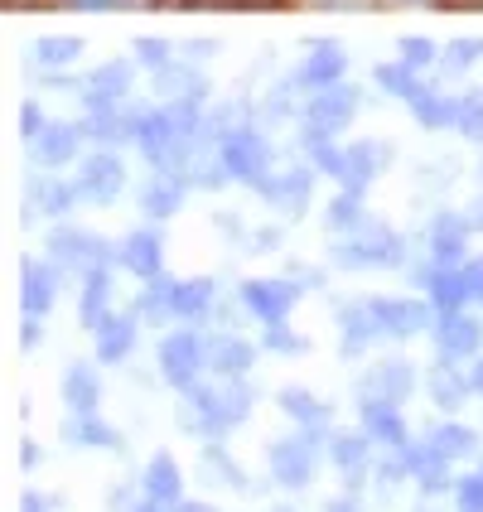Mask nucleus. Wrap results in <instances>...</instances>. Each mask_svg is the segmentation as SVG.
Segmentation results:
<instances>
[{
    "mask_svg": "<svg viewBox=\"0 0 483 512\" xmlns=\"http://www.w3.org/2000/svg\"><path fill=\"white\" fill-rule=\"evenodd\" d=\"M271 474L285 488H305L314 479V440H276L271 445Z\"/></svg>",
    "mask_w": 483,
    "mask_h": 512,
    "instance_id": "f257e3e1",
    "label": "nucleus"
},
{
    "mask_svg": "<svg viewBox=\"0 0 483 512\" xmlns=\"http://www.w3.org/2000/svg\"><path fill=\"white\" fill-rule=\"evenodd\" d=\"M223 165H228V174L261 189V174H266V145H261V136H252V131L223 136Z\"/></svg>",
    "mask_w": 483,
    "mask_h": 512,
    "instance_id": "f03ea898",
    "label": "nucleus"
},
{
    "mask_svg": "<svg viewBox=\"0 0 483 512\" xmlns=\"http://www.w3.org/2000/svg\"><path fill=\"white\" fill-rule=\"evenodd\" d=\"M160 368L174 387H194V377L203 368V343L199 334H170L165 348H160Z\"/></svg>",
    "mask_w": 483,
    "mask_h": 512,
    "instance_id": "7ed1b4c3",
    "label": "nucleus"
},
{
    "mask_svg": "<svg viewBox=\"0 0 483 512\" xmlns=\"http://www.w3.org/2000/svg\"><path fill=\"white\" fill-rule=\"evenodd\" d=\"M358 112V92L353 87H324V97H310V107H305V121H310L314 131H339L348 126Z\"/></svg>",
    "mask_w": 483,
    "mask_h": 512,
    "instance_id": "20e7f679",
    "label": "nucleus"
},
{
    "mask_svg": "<svg viewBox=\"0 0 483 512\" xmlns=\"http://www.w3.org/2000/svg\"><path fill=\"white\" fill-rule=\"evenodd\" d=\"M121 184H126L121 160H116V155H92L73 189H78L83 199H92V203H107V199H116V194H121Z\"/></svg>",
    "mask_w": 483,
    "mask_h": 512,
    "instance_id": "39448f33",
    "label": "nucleus"
},
{
    "mask_svg": "<svg viewBox=\"0 0 483 512\" xmlns=\"http://www.w3.org/2000/svg\"><path fill=\"white\" fill-rule=\"evenodd\" d=\"M368 310L377 334H392V339H411L416 329H426V310L416 300H372Z\"/></svg>",
    "mask_w": 483,
    "mask_h": 512,
    "instance_id": "423d86ee",
    "label": "nucleus"
},
{
    "mask_svg": "<svg viewBox=\"0 0 483 512\" xmlns=\"http://www.w3.org/2000/svg\"><path fill=\"white\" fill-rule=\"evenodd\" d=\"M242 300H247V310L261 314V319H271V324H281L290 305L300 300V290L285 281H247L242 285Z\"/></svg>",
    "mask_w": 483,
    "mask_h": 512,
    "instance_id": "0eeeda50",
    "label": "nucleus"
},
{
    "mask_svg": "<svg viewBox=\"0 0 483 512\" xmlns=\"http://www.w3.org/2000/svg\"><path fill=\"white\" fill-rule=\"evenodd\" d=\"M334 256H339L343 266H392V261H401V242H397V232L377 228V232H368L363 242L339 247Z\"/></svg>",
    "mask_w": 483,
    "mask_h": 512,
    "instance_id": "6e6552de",
    "label": "nucleus"
},
{
    "mask_svg": "<svg viewBox=\"0 0 483 512\" xmlns=\"http://www.w3.org/2000/svg\"><path fill=\"white\" fill-rule=\"evenodd\" d=\"M87 107L92 112H112L116 102L131 92V63H107V68H97L92 73V83H87Z\"/></svg>",
    "mask_w": 483,
    "mask_h": 512,
    "instance_id": "1a4fd4ad",
    "label": "nucleus"
},
{
    "mask_svg": "<svg viewBox=\"0 0 483 512\" xmlns=\"http://www.w3.org/2000/svg\"><path fill=\"white\" fill-rule=\"evenodd\" d=\"M49 247L58 252V261H68V266H87V271H97L102 266V256H107V247L92 237V232H54L49 237Z\"/></svg>",
    "mask_w": 483,
    "mask_h": 512,
    "instance_id": "9d476101",
    "label": "nucleus"
},
{
    "mask_svg": "<svg viewBox=\"0 0 483 512\" xmlns=\"http://www.w3.org/2000/svg\"><path fill=\"white\" fill-rule=\"evenodd\" d=\"M121 266L131 276H141V281H155L160 276V237L155 232H131L121 242Z\"/></svg>",
    "mask_w": 483,
    "mask_h": 512,
    "instance_id": "9b49d317",
    "label": "nucleus"
},
{
    "mask_svg": "<svg viewBox=\"0 0 483 512\" xmlns=\"http://www.w3.org/2000/svg\"><path fill=\"white\" fill-rule=\"evenodd\" d=\"M382 160H387V150H377L372 141L353 145V150L343 155V174H339V179H343V189H348V194L358 199V194L368 189V179L377 174V165H382Z\"/></svg>",
    "mask_w": 483,
    "mask_h": 512,
    "instance_id": "f8f14e48",
    "label": "nucleus"
},
{
    "mask_svg": "<svg viewBox=\"0 0 483 512\" xmlns=\"http://www.w3.org/2000/svg\"><path fill=\"white\" fill-rule=\"evenodd\" d=\"M483 343V324L479 319H469V314H445V324H440V353L450 358H469L474 348Z\"/></svg>",
    "mask_w": 483,
    "mask_h": 512,
    "instance_id": "ddd939ff",
    "label": "nucleus"
},
{
    "mask_svg": "<svg viewBox=\"0 0 483 512\" xmlns=\"http://www.w3.org/2000/svg\"><path fill=\"white\" fill-rule=\"evenodd\" d=\"M131 343H136V319H131V314H107V319L97 324V353H102L107 363L126 358Z\"/></svg>",
    "mask_w": 483,
    "mask_h": 512,
    "instance_id": "4468645a",
    "label": "nucleus"
},
{
    "mask_svg": "<svg viewBox=\"0 0 483 512\" xmlns=\"http://www.w3.org/2000/svg\"><path fill=\"white\" fill-rule=\"evenodd\" d=\"M179 199H184V174H155L150 184H145L141 194V208L145 213H155V218H170L174 208H179Z\"/></svg>",
    "mask_w": 483,
    "mask_h": 512,
    "instance_id": "2eb2a0df",
    "label": "nucleus"
},
{
    "mask_svg": "<svg viewBox=\"0 0 483 512\" xmlns=\"http://www.w3.org/2000/svg\"><path fill=\"white\" fill-rule=\"evenodd\" d=\"M78 141H83L78 126H44V131L34 136V155H39L44 165H68V155L78 150Z\"/></svg>",
    "mask_w": 483,
    "mask_h": 512,
    "instance_id": "dca6fc26",
    "label": "nucleus"
},
{
    "mask_svg": "<svg viewBox=\"0 0 483 512\" xmlns=\"http://www.w3.org/2000/svg\"><path fill=\"white\" fill-rule=\"evenodd\" d=\"M63 397H68V406H73V416H92L97 411V397H102V387H97V372L92 368H68V377H63Z\"/></svg>",
    "mask_w": 483,
    "mask_h": 512,
    "instance_id": "f3484780",
    "label": "nucleus"
},
{
    "mask_svg": "<svg viewBox=\"0 0 483 512\" xmlns=\"http://www.w3.org/2000/svg\"><path fill=\"white\" fill-rule=\"evenodd\" d=\"M363 426H368V435H377L382 445H406V426H401L392 401H382V397L368 401V406H363Z\"/></svg>",
    "mask_w": 483,
    "mask_h": 512,
    "instance_id": "a211bd4d",
    "label": "nucleus"
},
{
    "mask_svg": "<svg viewBox=\"0 0 483 512\" xmlns=\"http://www.w3.org/2000/svg\"><path fill=\"white\" fill-rule=\"evenodd\" d=\"M430 300H435L445 314H459V305H464V300H474V295H469V281H464V271H455V266H440V271L430 276Z\"/></svg>",
    "mask_w": 483,
    "mask_h": 512,
    "instance_id": "6ab92c4d",
    "label": "nucleus"
},
{
    "mask_svg": "<svg viewBox=\"0 0 483 512\" xmlns=\"http://www.w3.org/2000/svg\"><path fill=\"white\" fill-rule=\"evenodd\" d=\"M310 184H314L310 170H295V174H285V179H276V184H266V199L276 203L281 213H295V208H305V199H310Z\"/></svg>",
    "mask_w": 483,
    "mask_h": 512,
    "instance_id": "aec40b11",
    "label": "nucleus"
},
{
    "mask_svg": "<svg viewBox=\"0 0 483 512\" xmlns=\"http://www.w3.org/2000/svg\"><path fill=\"white\" fill-rule=\"evenodd\" d=\"M54 285H58V276L49 271V266L29 261V266H25V310L29 314H44V310H49V305H54Z\"/></svg>",
    "mask_w": 483,
    "mask_h": 512,
    "instance_id": "412c9836",
    "label": "nucleus"
},
{
    "mask_svg": "<svg viewBox=\"0 0 483 512\" xmlns=\"http://www.w3.org/2000/svg\"><path fill=\"white\" fill-rule=\"evenodd\" d=\"M247 368H252V343L232 339V334L213 343V372L218 377H242Z\"/></svg>",
    "mask_w": 483,
    "mask_h": 512,
    "instance_id": "4be33fe9",
    "label": "nucleus"
},
{
    "mask_svg": "<svg viewBox=\"0 0 483 512\" xmlns=\"http://www.w3.org/2000/svg\"><path fill=\"white\" fill-rule=\"evenodd\" d=\"M368 387H377V397H382V401H401L411 387H416L411 363H382V368L368 377Z\"/></svg>",
    "mask_w": 483,
    "mask_h": 512,
    "instance_id": "5701e85b",
    "label": "nucleus"
},
{
    "mask_svg": "<svg viewBox=\"0 0 483 512\" xmlns=\"http://www.w3.org/2000/svg\"><path fill=\"white\" fill-rule=\"evenodd\" d=\"M145 493H150L155 503H170V498H179V469H174L170 455L150 459V469H145Z\"/></svg>",
    "mask_w": 483,
    "mask_h": 512,
    "instance_id": "b1692460",
    "label": "nucleus"
},
{
    "mask_svg": "<svg viewBox=\"0 0 483 512\" xmlns=\"http://www.w3.org/2000/svg\"><path fill=\"white\" fill-rule=\"evenodd\" d=\"M343 68H348V58H343V49H319V54L300 68V83H314V87H329L343 78Z\"/></svg>",
    "mask_w": 483,
    "mask_h": 512,
    "instance_id": "393cba45",
    "label": "nucleus"
},
{
    "mask_svg": "<svg viewBox=\"0 0 483 512\" xmlns=\"http://www.w3.org/2000/svg\"><path fill=\"white\" fill-rule=\"evenodd\" d=\"M112 300V276H107V266H97V271H87V290H83V324H102L107 314L102 305Z\"/></svg>",
    "mask_w": 483,
    "mask_h": 512,
    "instance_id": "a878e982",
    "label": "nucleus"
},
{
    "mask_svg": "<svg viewBox=\"0 0 483 512\" xmlns=\"http://www.w3.org/2000/svg\"><path fill=\"white\" fill-rule=\"evenodd\" d=\"M430 450L440 459H464V455H474V430H464V426H440L435 435H430Z\"/></svg>",
    "mask_w": 483,
    "mask_h": 512,
    "instance_id": "bb28decb",
    "label": "nucleus"
},
{
    "mask_svg": "<svg viewBox=\"0 0 483 512\" xmlns=\"http://www.w3.org/2000/svg\"><path fill=\"white\" fill-rule=\"evenodd\" d=\"M459 256H464V228H459L455 218H440L435 223V261L440 266H455Z\"/></svg>",
    "mask_w": 483,
    "mask_h": 512,
    "instance_id": "cd10ccee",
    "label": "nucleus"
},
{
    "mask_svg": "<svg viewBox=\"0 0 483 512\" xmlns=\"http://www.w3.org/2000/svg\"><path fill=\"white\" fill-rule=\"evenodd\" d=\"M213 305V281H189V285H174V314H203Z\"/></svg>",
    "mask_w": 483,
    "mask_h": 512,
    "instance_id": "c85d7f7f",
    "label": "nucleus"
},
{
    "mask_svg": "<svg viewBox=\"0 0 483 512\" xmlns=\"http://www.w3.org/2000/svg\"><path fill=\"white\" fill-rule=\"evenodd\" d=\"M281 406H285V416H295V421H310V426H324V421H329V411H324V406H319L310 392H300V387H285V392H281Z\"/></svg>",
    "mask_w": 483,
    "mask_h": 512,
    "instance_id": "c756f323",
    "label": "nucleus"
},
{
    "mask_svg": "<svg viewBox=\"0 0 483 512\" xmlns=\"http://www.w3.org/2000/svg\"><path fill=\"white\" fill-rule=\"evenodd\" d=\"M78 54H83V44H78V39H68V34H49V39H39V44H34V58H39V63H49V68H63V63H73Z\"/></svg>",
    "mask_w": 483,
    "mask_h": 512,
    "instance_id": "7c9ffc66",
    "label": "nucleus"
},
{
    "mask_svg": "<svg viewBox=\"0 0 483 512\" xmlns=\"http://www.w3.org/2000/svg\"><path fill=\"white\" fill-rule=\"evenodd\" d=\"M455 126L469 141H483V92H464L455 102Z\"/></svg>",
    "mask_w": 483,
    "mask_h": 512,
    "instance_id": "2f4dec72",
    "label": "nucleus"
},
{
    "mask_svg": "<svg viewBox=\"0 0 483 512\" xmlns=\"http://www.w3.org/2000/svg\"><path fill=\"white\" fill-rule=\"evenodd\" d=\"M469 387H474V382H459L450 363H440V368L430 372V392H435V401H440V406H459Z\"/></svg>",
    "mask_w": 483,
    "mask_h": 512,
    "instance_id": "473e14b6",
    "label": "nucleus"
},
{
    "mask_svg": "<svg viewBox=\"0 0 483 512\" xmlns=\"http://www.w3.org/2000/svg\"><path fill=\"white\" fill-rule=\"evenodd\" d=\"M63 435H68V440H78V445H116V430L97 426L92 416H73V421H63Z\"/></svg>",
    "mask_w": 483,
    "mask_h": 512,
    "instance_id": "72a5a7b5",
    "label": "nucleus"
},
{
    "mask_svg": "<svg viewBox=\"0 0 483 512\" xmlns=\"http://www.w3.org/2000/svg\"><path fill=\"white\" fill-rule=\"evenodd\" d=\"M416 112H421V121H430V126H445V121H455V102H440L435 92H426V87H416L411 97H406Z\"/></svg>",
    "mask_w": 483,
    "mask_h": 512,
    "instance_id": "f704fd0d",
    "label": "nucleus"
},
{
    "mask_svg": "<svg viewBox=\"0 0 483 512\" xmlns=\"http://www.w3.org/2000/svg\"><path fill=\"white\" fill-rule=\"evenodd\" d=\"M329 445H334V464L363 469V459H368V440H363V435H334Z\"/></svg>",
    "mask_w": 483,
    "mask_h": 512,
    "instance_id": "c9c22d12",
    "label": "nucleus"
},
{
    "mask_svg": "<svg viewBox=\"0 0 483 512\" xmlns=\"http://www.w3.org/2000/svg\"><path fill=\"white\" fill-rule=\"evenodd\" d=\"M474 58H483V39H459V44H450V49H445V68L464 73Z\"/></svg>",
    "mask_w": 483,
    "mask_h": 512,
    "instance_id": "e433bc0d",
    "label": "nucleus"
},
{
    "mask_svg": "<svg viewBox=\"0 0 483 512\" xmlns=\"http://www.w3.org/2000/svg\"><path fill=\"white\" fill-rule=\"evenodd\" d=\"M73 194H78V189H68V184H39V189H34V199H39L44 213H63V208L73 203Z\"/></svg>",
    "mask_w": 483,
    "mask_h": 512,
    "instance_id": "4c0bfd02",
    "label": "nucleus"
},
{
    "mask_svg": "<svg viewBox=\"0 0 483 512\" xmlns=\"http://www.w3.org/2000/svg\"><path fill=\"white\" fill-rule=\"evenodd\" d=\"M358 223H363V213H358V199H353V194L329 203V228H358Z\"/></svg>",
    "mask_w": 483,
    "mask_h": 512,
    "instance_id": "58836bf2",
    "label": "nucleus"
},
{
    "mask_svg": "<svg viewBox=\"0 0 483 512\" xmlns=\"http://www.w3.org/2000/svg\"><path fill=\"white\" fill-rule=\"evenodd\" d=\"M455 503L459 512H483V474H474V479H464L455 488Z\"/></svg>",
    "mask_w": 483,
    "mask_h": 512,
    "instance_id": "ea45409f",
    "label": "nucleus"
},
{
    "mask_svg": "<svg viewBox=\"0 0 483 512\" xmlns=\"http://www.w3.org/2000/svg\"><path fill=\"white\" fill-rule=\"evenodd\" d=\"M430 58H435V44H430V39H401V63H406V68H426Z\"/></svg>",
    "mask_w": 483,
    "mask_h": 512,
    "instance_id": "a19ab883",
    "label": "nucleus"
},
{
    "mask_svg": "<svg viewBox=\"0 0 483 512\" xmlns=\"http://www.w3.org/2000/svg\"><path fill=\"white\" fill-rule=\"evenodd\" d=\"M377 83L392 87V92H401V97H411V92H416V83L406 78V63H401V68H377Z\"/></svg>",
    "mask_w": 483,
    "mask_h": 512,
    "instance_id": "79ce46f5",
    "label": "nucleus"
},
{
    "mask_svg": "<svg viewBox=\"0 0 483 512\" xmlns=\"http://www.w3.org/2000/svg\"><path fill=\"white\" fill-rule=\"evenodd\" d=\"M266 348H276V353H300L305 343L295 339V334H285V324H271V329H266Z\"/></svg>",
    "mask_w": 483,
    "mask_h": 512,
    "instance_id": "37998d69",
    "label": "nucleus"
},
{
    "mask_svg": "<svg viewBox=\"0 0 483 512\" xmlns=\"http://www.w3.org/2000/svg\"><path fill=\"white\" fill-rule=\"evenodd\" d=\"M136 54H141L150 68H165V54H170V44H165V39H141V44H136Z\"/></svg>",
    "mask_w": 483,
    "mask_h": 512,
    "instance_id": "c03bdc74",
    "label": "nucleus"
},
{
    "mask_svg": "<svg viewBox=\"0 0 483 512\" xmlns=\"http://www.w3.org/2000/svg\"><path fill=\"white\" fill-rule=\"evenodd\" d=\"M464 281H469V295L483 300V261H469V266H464Z\"/></svg>",
    "mask_w": 483,
    "mask_h": 512,
    "instance_id": "a18cd8bd",
    "label": "nucleus"
},
{
    "mask_svg": "<svg viewBox=\"0 0 483 512\" xmlns=\"http://www.w3.org/2000/svg\"><path fill=\"white\" fill-rule=\"evenodd\" d=\"M20 121H25V136H39V131H44V116H39V107H25V116H20Z\"/></svg>",
    "mask_w": 483,
    "mask_h": 512,
    "instance_id": "49530a36",
    "label": "nucleus"
},
{
    "mask_svg": "<svg viewBox=\"0 0 483 512\" xmlns=\"http://www.w3.org/2000/svg\"><path fill=\"white\" fill-rule=\"evenodd\" d=\"M73 10H102V5H116V0H68Z\"/></svg>",
    "mask_w": 483,
    "mask_h": 512,
    "instance_id": "de8ad7c7",
    "label": "nucleus"
},
{
    "mask_svg": "<svg viewBox=\"0 0 483 512\" xmlns=\"http://www.w3.org/2000/svg\"><path fill=\"white\" fill-rule=\"evenodd\" d=\"M20 343H25V348H34V343H39V324H25V334H20Z\"/></svg>",
    "mask_w": 483,
    "mask_h": 512,
    "instance_id": "09e8293b",
    "label": "nucleus"
},
{
    "mask_svg": "<svg viewBox=\"0 0 483 512\" xmlns=\"http://www.w3.org/2000/svg\"><path fill=\"white\" fill-rule=\"evenodd\" d=\"M25 512H44V498H39V493H29V498H25Z\"/></svg>",
    "mask_w": 483,
    "mask_h": 512,
    "instance_id": "8fccbe9b",
    "label": "nucleus"
},
{
    "mask_svg": "<svg viewBox=\"0 0 483 512\" xmlns=\"http://www.w3.org/2000/svg\"><path fill=\"white\" fill-rule=\"evenodd\" d=\"M39 0H5V10H34Z\"/></svg>",
    "mask_w": 483,
    "mask_h": 512,
    "instance_id": "3c124183",
    "label": "nucleus"
},
{
    "mask_svg": "<svg viewBox=\"0 0 483 512\" xmlns=\"http://www.w3.org/2000/svg\"><path fill=\"white\" fill-rule=\"evenodd\" d=\"M440 5H455V10H474V5H483V0H440Z\"/></svg>",
    "mask_w": 483,
    "mask_h": 512,
    "instance_id": "603ef678",
    "label": "nucleus"
},
{
    "mask_svg": "<svg viewBox=\"0 0 483 512\" xmlns=\"http://www.w3.org/2000/svg\"><path fill=\"white\" fill-rule=\"evenodd\" d=\"M469 223H474V228H483V199L474 203V218H469Z\"/></svg>",
    "mask_w": 483,
    "mask_h": 512,
    "instance_id": "864d4df0",
    "label": "nucleus"
},
{
    "mask_svg": "<svg viewBox=\"0 0 483 512\" xmlns=\"http://www.w3.org/2000/svg\"><path fill=\"white\" fill-rule=\"evenodd\" d=\"M324 512H353V503L343 498V503H329V508H324Z\"/></svg>",
    "mask_w": 483,
    "mask_h": 512,
    "instance_id": "5fc2aeb1",
    "label": "nucleus"
},
{
    "mask_svg": "<svg viewBox=\"0 0 483 512\" xmlns=\"http://www.w3.org/2000/svg\"><path fill=\"white\" fill-rule=\"evenodd\" d=\"M469 382H474V392H483V363L474 368V377H469Z\"/></svg>",
    "mask_w": 483,
    "mask_h": 512,
    "instance_id": "6e6d98bb",
    "label": "nucleus"
},
{
    "mask_svg": "<svg viewBox=\"0 0 483 512\" xmlns=\"http://www.w3.org/2000/svg\"><path fill=\"white\" fill-rule=\"evenodd\" d=\"M179 512H213V508H203V503H184Z\"/></svg>",
    "mask_w": 483,
    "mask_h": 512,
    "instance_id": "4d7b16f0",
    "label": "nucleus"
},
{
    "mask_svg": "<svg viewBox=\"0 0 483 512\" xmlns=\"http://www.w3.org/2000/svg\"><path fill=\"white\" fill-rule=\"evenodd\" d=\"M136 512H160V508H155V503H145V508H136Z\"/></svg>",
    "mask_w": 483,
    "mask_h": 512,
    "instance_id": "13d9d810",
    "label": "nucleus"
}]
</instances>
